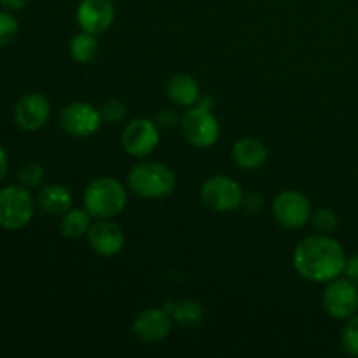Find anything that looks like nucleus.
I'll return each instance as SVG.
<instances>
[{
    "label": "nucleus",
    "mask_w": 358,
    "mask_h": 358,
    "mask_svg": "<svg viewBox=\"0 0 358 358\" xmlns=\"http://www.w3.org/2000/svg\"><path fill=\"white\" fill-rule=\"evenodd\" d=\"M201 201L215 212H233L243 203V191L233 178L215 175L203 184Z\"/></svg>",
    "instance_id": "obj_7"
},
{
    "label": "nucleus",
    "mask_w": 358,
    "mask_h": 358,
    "mask_svg": "<svg viewBox=\"0 0 358 358\" xmlns=\"http://www.w3.org/2000/svg\"><path fill=\"white\" fill-rule=\"evenodd\" d=\"M51 107L44 94L27 93L14 107V122L24 131H37L48 122Z\"/></svg>",
    "instance_id": "obj_11"
},
{
    "label": "nucleus",
    "mask_w": 358,
    "mask_h": 358,
    "mask_svg": "<svg viewBox=\"0 0 358 358\" xmlns=\"http://www.w3.org/2000/svg\"><path fill=\"white\" fill-rule=\"evenodd\" d=\"M37 203L49 215H63L72 208V194L65 185L49 184L38 192Z\"/></svg>",
    "instance_id": "obj_16"
},
{
    "label": "nucleus",
    "mask_w": 358,
    "mask_h": 358,
    "mask_svg": "<svg viewBox=\"0 0 358 358\" xmlns=\"http://www.w3.org/2000/svg\"><path fill=\"white\" fill-rule=\"evenodd\" d=\"M166 93L173 103L180 107H192L199 100V86L189 73H177L168 80Z\"/></svg>",
    "instance_id": "obj_17"
},
{
    "label": "nucleus",
    "mask_w": 358,
    "mask_h": 358,
    "mask_svg": "<svg viewBox=\"0 0 358 358\" xmlns=\"http://www.w3.org/2000/svg\"><path fill=\"white\" fill-rule=\"evenodd\" d=\"M7 170H9V159H7V154L6 150L0 147V182L6 178L7 175Z\"/></svg>",
    "instance_id": "obj_28"
},
{
    "label": "nucleus",
    "mask_w": 358,
    "mask_h": 358,
    "mask_svg": "<svg viewBox=\"0 0 358 358\" xmlns=\"http://www.w3.org/2000/svg\"><path fill=\"white\" fill-rule=\"evenodd\" d=\"M311 220H313L315 229L320 231V233H332L338 227V215L327 208H322L317 213H313Z\"/></svg>",
    "instance_id": "obj_24"
},
{
    "label": "nucleus",
    "mask_w": 358,
    "mask_h": 358,
    "mask_svg": "<svg viewBox=\"0 0 358 358\" xmlns=\"http://www.w3.org/2000/svg\"><path fill=\"white\" fill-rule=\"evenodd\" d=\"M234 163L245 170H257L268 159V149L257 138H241L233 147Z\"/></svg>",
    "instance_id": "obj_15"
},
{
    "label": "nucleus",
    "mask_w": 358,
    "mask_h": 358,
    "mask_svg": "<svg viewBox=\"0 0 358 358\" xmlns=\"http://www.w3.org/2000/svg\"><path fill=\"white\" fill-rule=\"evenodd\" d=\"M114 14L112 0H80L77 7V23L84 31L98 35L110 28Z\"/></svg>",
    "instance_id": "obj_12"
},
{
    "label": "nucleus",
    "mask_w": 358,
    "mask_h": 358,
    "mask_svg": "<svg viewBox=\"0 0 358 358\" xmlns=\"http://www.w3.org/2000/svg\"><path fill=\"white\" fill-rule=\"evenodd\" d=\"M133 334L145 343H156L170 336L171 315L166 308H152L138 313L133 320Z\"/></svg>",
    "instance_id": "obj_13"
},
{
    "label": "nucleus",
    "mask_w": 358,
    "mask_h": 358,
    "mask_svg": "<svg viewBox=\"0 0 358 358\" xmlns=\"http://www.w3.org/2000/svg\"><path fill=\"white\" fill-rule=\"evenodd\" d=\"M87 241L96 254L103 255V257H112V255L119 254L124 247V233L115 222L100 220L90 227Z\"/></svg>",
    "instance_id": "obj_14"
},
{
    "label": "nucleus",
    "mask_w": 358,
    "mask_h": 358,
    "mask_svg": "<svg viewBox=\"0 0 358 358\" xmlns=\"http://www.w3.org/2000/svg\"><path fill=\"white\" fill-rule=\"evenodd\" d=\"M91 227V215L86 208H70L62 215L59 233L69 240H79Z\"/></svg>",
    "instance_id": "obj_18"
},
{
    "label": "nucleus",
    "mask_w": 358,
    "mask_h": 358,
    "mask_svg": "<svg viewBox=\"0 0 358 358\" xmlns=\"http://www.w3.org/2000/svg\"><path fill=\"white\" fill-rule=\"evenodd\" d=\"M30 0H0V6L3 9H9V10H20L23 9Z\"/></svg>",
    "instance_id": "obj_27"
},
{
    "label": "nucleus",
    "mask_w": 358,
    "mask_h": 358,
    "mask_svg": "<svg viewBox=\"0 0 358 358\" xmlns=\"http://www.w3.org/2000/svg\"><path fill=\"white\" fill-rule=\"evenodd\" d=\"M322 304L334 320H348L358 311V285L348 278H334L322 294Z\"/></svg>",
    "instance_id": "obj_6"
},
{
    "label": "nucleus",
    "mask_w": 358,
    "mask_h": 358,
    "mask_svg": "<svg viewBox=\"0 0 358 358\" xmlns=\"http://www.w3.org/2000/svg\"><path fill=\"white\" fill-rule=\"evenodd\" d=\"M273 215L287 229H301L311 220L310 199L297 191H283L273 201Z\"/></svg>",
    "instance_id": "obj_8"
},
{
    "label": "nucleus",
    "mask_w": 358,
    "mask_h": 358,
    "mask_svg": "<svg viewBox=\"0 0 358 358\" xmlns=\"http://www.w3.org/2000/svg\"><path fill=\"white\" fill-rule=\"evenodd\" d=\"M341 345L348 355L358 357V313L348 318L341 334Z\"/></svg>",
    "instance_id": "obj_21"
},
{
    "label": "nucleus",
    "mask_w": 358,
    "mask_h": 358,
    "mask_svg": "<svg viewBox=\"0 0 358 358\" xmlns=\"http://www.w3.org/2000/svg\"><path fill=\"white\" fill-rule=\"evenodd\" d=\"M98 49H100V45H98L96 37L90 31L83 30L70 41V55L77 63H83V65L91 63L96 58Z\"/></svg>",
    "instance_id": "obj_20"
},
{
    "label": "nucleus",
    "mask_w": 358,
    "mask_h": 358,
    "mask_svg": "<svg viewBox=\"0 0 358 358\" xmlns=\"http://www.w3.org/2000/svg\"><path fill=\"white\" fill-rule=\"evenodd\" d=\"M345 275H346V278L352 280L355 285H358V254L353 255V257H350L348 261H346Z\"/></svg>",
    "instance_id": "obj_26"
},
{
    "label": "nucleus",
    "mask_w": 358,
    "mask_h": 358,
    "mask_svg": "<svg viewBox=\"0 0 358 358\" xmlns=\"http://www.w3.org/2000/svg\"><path fill=\"white\" fill-rule=\"evenodd\" d=\"M294 268L311 282H331L345 273L346 254L341 243L327 234H315L301 241L294 250Z\"/></svg>",
    "instance_id": "obj_1"
},
{
    "label": "nucleus",
    "mask_w": 358,
    "mask_h": 358,
    "mask_svg": "<svg viewBox=\"0 0 358 358\" xmlns=\"http://www.w3.org/2000/svg\"><path fill=\"white\" fill-rule=\"evenodd\" d=\"M128 185L142 198H164L175 191L177 177L168 166L159 163H140L131 168Z\"/></svg>",
    "instance_id": "obj_3"
},
{
    "label": "nucleus",
    "mask_w": 358,
    "mask_h": 358,
    "mask_svg": "<svg viewBox=\"0 0 358 358\" xmlns=\"http://www.w3.org/2000/svg\"><path fill=\"white\" fill-rule=\"evenodd\" d=\"M128 194L112 177H98L84 191V208L94 219H112L124 210Z\"/></svg>",
    "instance_id": "obj_2"
},
{
    "label": "nucleus",
    "mask_w": 358,
    "mask_h": 358,
    "mask_svg": "<svg viewBox=\"0 0 358 358\" xmlns=\"http://www.w3.org/2000/svg\"><path fill=\"white\" fill-rule=\"evenodd\" d=\"M42 178H44V170H42L41 164L37 163H27L21 168L20 173H17V180H20V184L27 189L37 187L42 182Z\"/></svg>",
    "instance_id": "obj_23"
},
{
    "label": "nucleus",
    "mask_w": 358,
    "mask_h": 358,
    "mask_svg": "<svg viewBox=\"0 0 358 358\" xmlns=\"http://www.w3.org/2000/svg\"><path fill=\"white\" fill-rule=\"evenodd\" d=\"M121 142L129 156H149L159 143V131L150 119H133L122 131Z\"/></svg>",
    "instance_id": "obj_10"
},
{
    "label": "nucleus",
    "mask_w": 358,
    "mask_h": 358,
    "mask_svg": "<svg viewBox=\"0 0 358 358\" xmlns=\"http://www.w3.org/2000/svg\"><path fill=\"white\" fill-rule=\"evenodd\" d=\"M101 114L96 107L86 101H73L66 105L59 115L63 131L77 138H86L96 133L101 126Z\"/></svg>",
    "instance_id": "obj_9"
},
{
    "label": "nucleus",
    "mask_w": 358,
    "mask_h": 358,
    "mask_svg": "<svg viewBox=\"0 0 358 358\" xmlns=\"http://www.w3.org/2000/svg\"><path fill=\"white\" fill-rule=\"evenodd\" d=\"M180 128L185 140L194 147H199V149L212 147L219 140V121L205 105L189 108L182 117Z\"/></svg>",
    "instance_id": "obj_5"
},
{
    "label": "nucleus",
    "mask_w": 358,
    "mask_h": 358,
    "mask_svg": "<svg viewBox=\"0 0 358 358\" xmlns=\"http://www.w3.org/2000/svg\"><path fill=\"white\" fill-rule=\"evenodd\" d=\"M17 30H20V24H17L16 17L13 14L0 10V48H6L7 44H10L17 35Z\"/></svg>",
    "instance_id": "obj_22"
},
{
    "label": "nucleus",
    "mask_w": 358,
    "mask_h": 358,
    "mask_svg": "<svg viewBox=\"0 0 358 358\" xmlns=\"http://www.w3.org/2000/svg\"><path fill=\"white\" fill-rule=\"evenodd\" d=\"M164 308L182 327H194L203 320V308L198 301L185 299L180 303H168Z\"/></svg>",
    "instance_id": "obj_19"
},
{
    "label": "nucleus",
    "mask_w": 358,
    "mask_h": 358,
    "mask_svg": "<svg viewBox=\"0 0 358 358\" xmlns=\"http://www.w3.org/2000/svg\"><path fill=\"white\" fill-rule=\"evenodd\" d=\"M101 119L107 122H119L126 115V105L119 100H110L101 107Z\"/></svg>",
    "instance_id": "obj_25"
},
{
    "label": "nucleus",
    "mask_w": 358,
    "mask_h": 358,
    "mask_svg": "<svg viewBox=\"0 0 358 358\" xmlns=\"http://www.w3.org/2000/svg\"><path fill=\"white\" fill-rule=\"evenodd\" d=\"M34 217V198L27 187L9 185L0 191V227L16 231Z\"/></svg>",
    "instance_id": "obj_4"
}]
</instances>
